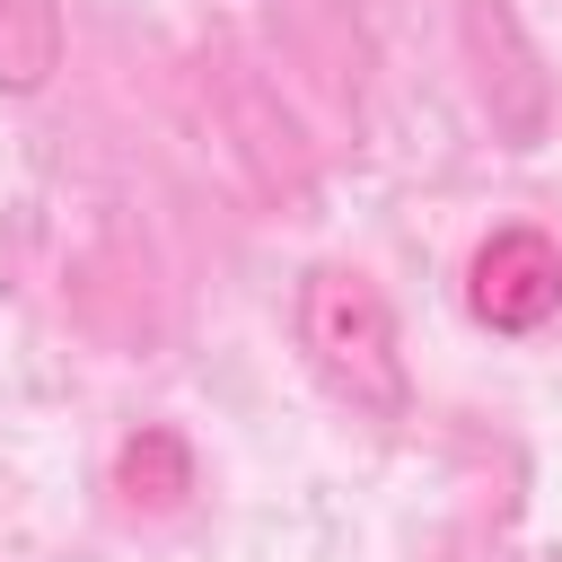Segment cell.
I'll return each instance as SVG.
<instances>
[{
  "instance_id": "obj_5",
  "label": "cell",
  "mask_w": 562,
  "mask_h": 562,
  "mask_svg": "<svg viewBox=\"0 0 562 562\" xmlns=\"http://www.w3.org/2000/svg\"><path fill=\"white\" fill-rule=\"evenodd\" d=\"M114 492L132 509H176L193 492V448L167 430V422H140L123 448H114Z\"/></svg>"
},
{
  "instance_id": "obj_4",
  "label": "cell",
  "mask_w": 562,
  "mask_h": 562,
  "mask_svg": "<svg viewBox=\"0 0 562 562\" xmlns=\"http://www.w3.org/2000/svg\"><path fill=\"white\" fill-rule=\"evenodd\" d=\"M70 53L61 0H0V97H44Z\"/></svg>"
},
{
  "instance_id": "obj_3",
  "label": "cell",
  "mask_w": 562,
  "mask_h": 562,
  "mask_svg": "<svg viewBox=\"0 0 562 562\" xmlns=\"http://www.w3.org/2000/svg\"><path fill=\"white\" fill-rule=\"evenodd\" d=\"M465 307H474V325H492L509 342L544 334L562 316V246L544 228H527V220L492 228L474 246V263H465Z\"/></svg>"
},
{
  "instance_id": "obj_2",
  "label": "cell",
  "mask_w": 562,
  "mask_h": 562,
  "mask_svg": "<svg viewBox=\"0 0 562 562\" xmlns=\"http://www.w3.org/2000/svg\"><path fill=\"white\" fill-rule=\"evenodd\" d=\"M457 44H465V70H474L492 132L509 149H536L544 123H553V70H544L518 0H457Z\"/></svg>"
},
{
  "instance_id": "obj_1",
  "label": "cell",
  "mask_w": 562,
  "mask_h": 562,
  "mask_svg": "<svg viewBox=\"0 0 562 562\" xmlns=\"http://www.w3.org/2000/svg\"><path fill=\"white\" fill-rule=\"evenodd\" d=\"M299 351L307 369L369 422H404L413 404V360L386 290L360 263H307L299 272Z\"/></svg>"
}]
</instances>
